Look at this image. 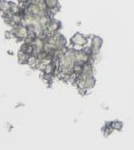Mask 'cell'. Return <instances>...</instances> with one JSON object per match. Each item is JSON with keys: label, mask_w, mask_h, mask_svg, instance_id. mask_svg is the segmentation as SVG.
Listing matches in <instances>:
<instances>
[{"label": "cell", "mask_w": 134, "mask_h": 150, "mask_svg": "<svg viewBox=\"0 0 134 150\" xmlns=\"http://www.w3.org/2000/svg\"><path fill=\"white\" fill-rule=\"evenodd\" d=\"M75 84H76L77 88L81 91L82 93H86V91L90 90L95 86V78L94 76L91 77H81L78 76L75 79Z\"/></svg>", "instance_id": "obj_1"}, {"label": "cell", "mask_w": 134, "mask_h": 150, "mask_svg": "<svg viewBox=\"0 0 134 150\" xmlns=\"http://www.w3.org/2000/svg\"><path fill=\"white\" fill-rule=\"evenodd\" d=\"M89 39L87 36L83 35L82 33H75L74 35L70 38V43L73 47H79L78 49H81V48H84L87 45V43L89 42Z\"/></svg>", "instance_id": "obj_2"}, {"label": "cell", "mask_w": 134, "mask_h": 150, "mask_svg": "<svg viewBox=\"0 0 134 150\" xmlns=\"http://www.w3.org/2000/svg\"><path fill=\"white\" fill-rule=\"evenodd\" d=\"M102 44H103V39L100 36H91L90 38V45H89V49L91 51L92 56H96L101 50Z\"/></svg>", "instance_id": "obj_3"}, {"label": "cell", "mask_w": 134, "mask_h": 150, "mask_svg": "<svg viewBox=\"0 0 134 150\" xmlns=\"http://www.w3.org/2000/svg\"><path fill=\"white\" fill-rule=\"evenodd\" d=\"M12 32L14 34V37L18 40H26L29 37V34H30V30L22 24L12 28Z\"/></svg>", "instance_id": "obj_4"}, {"label": "cell", "mask_w": 134, "mask_h": 150, "mask_svg": "<svg viewBox=\"0 0 134 150\" xmlns=\"http://www.w3.org/2000/svg\"><path fill=\"white\" fill-rule=\"evenodd\" d=\"M60 29H61V22L54 18H51L48 21L47 25L45 26V32L47 34H54V33H58Z\"/></svg>", "instance_id": "obj_5"}, {"label": "cell", "mask_w": 134, "mask_h": 150, "mask_svg": "<svg viewBox=\"0 0 134 150\" xmlns=\"http://www.w3.org/2000/svg\"><path fill=\"white\" fill-rule=\"evenodd\" d=\"M48 8V16L53 18V15L59 10V0H44Z\"/></svg>", "instance_id": "obj_6"}, {"label": "cell", "mask_w": 134, "mask_h": 150, "mask_svg": "<svg viewBox=\"0 0 134 150\" xmlns=\"http://www.w3.org/2000/svg\"><path fill=\"white\" fill-rule=\"evenodd\" d=\"M12 6L13 3L9 1H5V0H0V10L3 14H9L11 13Z\"/></svg>", "instance_id": "obj_7"}, {"label": "cell", "mask_w": 134, "mask_h": 150, "mask_svg": "<svg viewBox=\"0 0 134 150\" xmlns=\"http://www.w3.org/2000/svg\"><path fill=\"white\" fill-rule=\"evenodd\" d=\"M2 13V12H1V10H0V14H1Z\"/></svg>", "instance_id": "obj_8"}]
</instances>
